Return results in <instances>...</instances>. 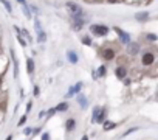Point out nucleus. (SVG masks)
Wrapping results in <instances>:
<instances>
[{
	"mask_svg": "<svg viewBox=\"0 0 158 140\" xmlns=\"http://www.w3.org/2000/svg\"><path fill=\"white\" fill-rule=\"evenodd\" d=\"M107 115V107H95L93 115H91V123H102Z\"/></svg>",
	"mask_w": 158,
	"mask_h": 140,
	"instance_id": "f257e3e1",
	"label": "nucleus"
},
{
	"mask_svg": "<svg viewBox=\"0 0 158 140\" xmlns=\"http://www.w3.org/2000/svg\"><path fill=\"white\" fill-rule=\"evenodd\" d=\"M90 31H91V34H96V36H106V34H108V26H106V25H91Z\"/></svg>",
	"mask_w": 158,
	"mask_h": 140,
	"instance_id": "f03ea898",
	"label": "nucleus"
},
{
	"mask_svg": "<svg viewBox=\"0 0 158 140\" xmlns=\"http://www.w3.org/2000/svg\"><path fill=\"white\" fill-rule=\"evenodd\" d=\"M34 28H36V31H37V41L40 42V44H43V42L47 41V34H45V31L42 30V26H40V22L39 20H34Z\"/></svg>",
	"mask_w": 158,
	"mask_h": 140,
	"instance_id": "7ed1b4c3",
	"label": "nucleus"
},
{
	"mask_svg": "<svg viewBox=\"0 0 158 140\" xmlns=\"http://www.w3.org/2000/svg\"><path fill=\"white\" fill-rule=\"evenodd\" d=\"M67 6L70 8V13H72V17H79V16H82V8H81L78 3L68 2V3H67Z\"/></svg>",
	"mask_w": 158,
	"mask_h": 140,
	"instance_id": "20e7f679",
	"label": "nucleus"
},
{
	"mask_svg": "<svg viewBox=\"0 0 158 140\" xmlns=\"http://www.w3.org/2000/svg\"><path fill=\"white\" fill-rule=\"evenodd\" d=\"M82 86H84V83H81V81L76 83L73 87L68 89V92H67V95H65V96H67V98H72V96H74L76 94H79V90L82 89Z\"/></svg>",
	"mask_w": 158,
	"mask_h": 140,
	"instance_id": "39448f33",
	"label": "nucleus"
},
{
	"mask_svg": "<svg viewBox=\"0 0 158 140\" xmlns=\"http://www.w3.org/2000/svg\"><path fill=\"white\" fill-rule=\"evenodd\" d=\"M115 31L118 33V36H119V39H121L124 44H130V36L126 33V31H123L121 28H115Z\"/></svg>",
	"mask_w": 158,
	"mask_h": 140,
	"instance_id": "423d86ee",
	"label": "nucleus"
},
{
	"mask_svg": "<svg viewBox=\"0 0 158 140\" xmlns=\"http://www.w3.org/2000/svg\"><path fill=\"white\" fill-rule=\"evenodd\" d=\"M84 19H82V16H79V17H73V30H81L84 26Z\"/></svg>",
	"mask_w": 158,
	"mask_h": 140,
	"instance_id": "0eeeda50",
	"label": "nucleus"
},
{
	"mask_svg": "<svg viewBox=\"0 0 158 140\" xmlns=\"http://www.w3.org/2000/svg\"><path fill=\"white\" fill-rule=\"evenodd\" d=\"M155 61V56L152 55V53H144L143 55V64L144 66H150V64H154Z\"/></svg>",
	"mask_w": 158,
	"mask_h": 140,
	"instance_id": "6e6552de",
	"label": "nucleus"
},
{
	"mask_svg": "<svg viewBox=\"0 0 158 140\" xmlns=\"http://www.w3.org/2000/svg\"><path fill=\"white\" fill-rule=\"evenodd\" d=\"M67 59H68L72 64H76V62H78V55H76V51L68 50V51H67Z\"/></svg>",
	"mask_w": 158,
	"mask_h": 140,
	"instance_id": "1a4fd4ad",
	"label": "nucleus"
},
{
	"mask_svg": "<svg viewBox=\"0 0 158 140\" xmlns=\"http://www.w3.org/2000/svg\"><path fill=\"white\" fill-rule=\"evenodd\" d=\"M115 75H116V78L118 79H124V78H126V69H124V67H118L116 70H115Z\"/></svg>",
	"mask_w": 158,
	"mask_h": 140,
	"instance_id": "9d476101",
	"label": "nucleus"
},
{
	"mask_svg": "<svg viewBox=\"0 0 158 140\" xmlns=\"http://www.w3.org/2000/svg\"><path fill=\"white\" fill-rule=\"evenodd\" d=\"M78 103L81 104V107H82V109H85V107L89 106V100H87L82 94H79V95H78Z\"/></svg>",
	"mask_w": 158,
	"mask_h": 140,
	"instance_id": "9b49d317",
	"label": "nucleus"
},
{
	"mask_svg": "<svg viewBox=\"0 0 158 140\" xmlns=\"http://www.w3.org/2000/svg\"><path fill=\"white\" fill-rule=\"evenodd\" d=\"M113 56H115V51L110 50V48H106V50L102 51V58L107 59V61H108V59H113Z\"/></svg>",
	"mask_w": 158,
	"mask_h": 140,
	"instance_id": "f8f14e48",
	"label": "nucleus"
},
{
	"mask_svg": "<svg viewBox=\"0 0 158 140\" xmlns=\"http://www.w3.org/2000/svg\"><path fill=\"white\" fill-rule=\"evenodd\" d=\"M14 30H16V33H17V41H19V44H20L22 47H26V41L20 36V34H22V33H20V28H19V26H14Z\"/></svg>",
	"mask_w": 158,
	"mask_h": 140,
	"instance_id": "ddd939ff",
	"label": "nucleus"
},
{
	"mask_svg": "<svg viewBox=\"0 0 158 140\" xmlns=\"http://www.w3.org/2000/svg\"><path fill=\"white\" fill-rule=\"evenodd\" d=\"M76 128V121L73 120V118H70V120H67V123H65V129L70 132V131H73V129Z\"/></svg>",
	"mask_w": 158,
	"mask_h": 140,
	"instance_id": "4468645a",
	"label": "nucleus"
},
{
	"mask_svg": "<svg viewBox=\"0 0 158 140\" xmlns=\"http://www.w3.org/2000/svg\"><path fill=\"white\" fill-rule=\"evenodd\" d=\"M19 3H22V6H23V13H25V16L26 17H31V13H30V6L26 5V2L25 0H17Z\"/></svg>",
	"mask_w": 158,
	"mask_h": 140,
	"instance_id": "2eb2a0df",
	"label": "nucleus"
},
{
	"mask_svg": "<svg viewBox=\"0 0 158 140\" xmlns=\"http://www.w3.org/2000/svg\"><path fill=\"white\" fill-rule=\"evenodd\" d=\"M106 73H107V69H106L104 66L98 67V70H95V75H96V78H99V76H106Z\"/></svg>",
	"mask_w": 158,
	"mask_h": 140,
	"instance_id": "dca6fc26",
	"label": "nucleus"
},
{
	"mask_svg": "<svg viewBox=\"0 0 158 140\" xmlns=\"http://www.w3.org/2000/svg\"><path fill=\"white\" fill-rule=\"evenodd\" d=\"M26 70H28V73L33 75V72H34V61L33 59H26Z\"/></svg>",
	"mask_w": 158,
	"mask_h": 140,
	"instance_id": "f3484780",
	"label": "nucleus"
},
{
	"mask_svg": "<svg viewBox=\"0 0 158 140\" xmlns=\"http://www.w3.org/2000/svg\"><path fill=\"white\" fill-rule=\"evenodd\" d=\"M13 62H14V78H17L19 76V62H17V59H16L14 53H13Z\"/></svg>",
	"mask_w": 158,
	"mask_h": 140,
	"instance_id": "a211bd4d",
	"label": "nucleus"
},
{
	"mask_svg": "<svg viewBox=\"0 0 158 140\" xmlns=\"http://www.w3.org/2000/svg\"><path fill=\"white\" fill-rule=\"evenodd\" d=\"M102 123H104V131H108V129H113V128L116 126V123H113V121H108V120H104Z\"/></svg>",
	"mask_w": 158,
	"mask_h": 140,
	"instance_id": "6ab92c4d",
	"label": "nucleus"
},
{
	"mask_svg": "<svg viewBox=\"0 0 158 140\" xmlns=\"http://www.w3.org/2000/svg\"><path fill=\"white\" fill-rule=\"evenodd\" d=\"M54 109H56V111H59V112H65V111L68 109V104L64 101V103H59L56 107H54Z\"/></svg>",
	"mask_w": 158,
	"mask_h": 140,
	"instance_id": "aec40b11",
	"label": "nucleus"
},
{
	"mask_svg": "<svg viewBox=\"0 0 158 140\" xmlns=\"http://www.w3.org/2000/svg\"><path fill=\"white\" fill-rule=\"evenodd\" d=\"M135 17H137L138 22H143V20H146V19L149 17V13H138L137 16H135Z\"/></svg>",
	"mask_w": 158,
	"mask_h": 140,
	"instance_id": "412c9836",
	"label": "nucleus"
},
{
	"mask_svg": "<svg viewBox=\"0 0 158 140\" xmlns=\"http://www.w3.org/2000/svg\"><path fill=\"white\" fill-rule=\"evenodd\" d=\"M129 51L132 53V55H137V53L140 51V45H138V44H130V47H129Z\"/></svg>",
	"mask_w": 158,
	"mask_h": 140,
	"instance_id": "4be33fe9",
	"label": "nucleus"
},
{
	"mask_svg": "<svg viewBox=\"0 0 158 140\" xmlns=\"http://www.w3.org/2000/svg\"><path fill=\"white\" fill-rule=\"evenodd\" d=\"M0 2H2V3L5 5V8H6V11H9V13H11V9H13V8H11V3L8 2V0H0Z\"/></svg>",
	"mask_w": 158,
	"mask_h": 140,
	"instance_id": "5701e85b",
	"label": "nucleus"
},
{
	"mask_svg": "<svg viewBox=\"0 0 158 140\" xmlns=\"http://www.w3.org/2000/svg\"><path fill=\"white\" fill-rule=\"evenodd\" d=\"M82 42L85 45H91V39H90V36H84L82 37Z\"/></svg>",
	"mask_w": 158,
	"mask_h": 140,
	"instance_id": "b1692460",
	"label": "nucleus"
},
{
	"mask_svg": "<svg viewBox=\"0 0 158 140\" xmlns=\"http://www.w3.org/2000/svg\"><path fill=\"white\" fill-rule=\"evenodd\" d=\"M20 33H23V36L26 37V39H28V41H31V36H30V33H28V31H26L25 28H22V31H20Z\"/></svg>",
	"mask_w": 158,
	"mask_h": 140,
	"instance_id": "393cba45",
	"label": "nucleus"
},
{
	"mask_svg": "<svg viewBox=\"0 0 158 140\" xmlns=\"http://www.w3.org/2000/svg\"><path fill=\"white\" fill-rule=\"evenodd\" d=\"M25 123H26V115H23V117L20 118L19 123H17V126H22V125H25Z\"/></svg>",
	"mask_w": 158,
	"mask_h": 140,
	"instance_id": "a878e982",
	"label": "nucleus"
},
{
	"mask_svg": "<svg viewBox=\"0 0 158 140\" xmlns=\"http://www.w3.org/2000/svg\"><path fill=\"white\" fill-rule=\"evenodd\" d=\"M40 131H42V128H40V126H37V128H34V129H31V132L34 134V136H37V134H39Z\"/></svg>",
	"mask_w": 158,
	"mask_h": 140,
	"instance_id": "bb28decb",
	"label": "nucleus"
},
{
	"mask_svg": "<svg viewBox=\"0 0 158 140\" xmlns=\"http://www.w3.org/2000/svg\"><path fill=\"white\" fill-rule=\"evenodd\" d=\"M42 140H50V132H43L42 134Z\"/></svg>",
	"mask_w": 158,
	"mask_h": 140,
	"instance_id": "cd10ccee",
	"label": "nucleus"
},
{
	"mask_svg": "<svg viewBox=\"0 0 158 140\" xmlns=\"http://www.w3.org/2000/svg\"><path fill=\"white\" fill-rule=\"evenodd\" d=\"M33 95H34V96L39 95V87H37V86H34V89H33Z\"/></svg>",
	"mask_w": 158,
	"mask_h": 140,
	"instance_id": "c85d7f7f",
	"label": "nucleus"
},
{
	"mask_svg": "<svg viewBox=\"0 0 158 140\" xmlns=\"http://www.w3.org/2000/svg\"><path fill=\"white\" fill-rule=\"evenodd\" d=\"M147 39L149 41H157V36L155 34H147Z\"/></svg>",
	"mask_w": 158,
	"mask_h": 140,
	"instance_id": "c756f323",
	"label": "nucleus"
},
{
	"mask_svg": "<svg viewBox=\"0 0 158 140\" xmlns=\"http://www.w3.org/2000/svg\"><path fill=\"white\" fill-rule=\"evenodd\" d=\"M23 132H25V136H31V128H26Z\"/></svg>",
	"mask_w": 158,
	"mask_h": 140,
	"instance_id": "7c9ffc66",
	"label": "nucleus"
},
{
	"mask_svg": "<svg viewBox=\"0 0 158 140\" xmlns=\"http://www.w3.org/2000/svg\"><path fill=\"white\" fill-rule=\"evenodd\" d=\"M54 112H56V109H54V107H53V109H50V111H48V117H51Z\"/></svg>",
	"mask_w": 158,
	"mask_h": 140,
	"instance_id": "2f4dec72",
	"label": "nucleus"
},
{
	"mask_svg": "<svg viewBox=\"0 0 158 140\" xmlns=\"http://www.w3.org/2000/svg\"><path fill=\"white\" fill-rule=\"evenodd\" d=\"M31 106H33V104H31V101H28V104H26V112H30V111H31Z\"/></svg>",
	"mask_w": 158,
	"mask_h": 140,
	"instance_id": "473e14b6",
	"label": "nucleus"
},
{
	"mask_svg": "<svg viewBox=\"0 0 158 140\" xmlns=\"http://www.w3.org/2000/svg\"><path fill=\"white\" fill-rule=\"evenodd\" d=\"M81 140H89V137H87V136H84L82 139H81Z\"/></svg>",
	"mask_w": 158,
	"mask_h": 140,
	"instance_id": "72a5a7b5",
	"label": "nucleus"
},
{
	"mask_svg": "<svg viewBox=\"0 0 158 140\" xmlns=\"http://www.w3.org/2000/svg\"><path fill=\"white\" fill-rule=\"evenodd\" d=\"M5 140H13V137H11V136H9V137H6V139H5Z\"/></svg>",
	"mask_w": 158,
	"mask_h": 140,
	"instance_id": "f704fd0d",
	"label": "nucleus"
},
{
	"mask_svg": "<svg viewBox=\"0 0 158 140\" xmlns=\"http://www.w3.org/2000/svg\"><path fill=\"white\" fill-rule=\"evenodd\" d=\"M0 83H2V78H0Z\"/></svg>",
	"mask_w": 158,
	"mask_h": 140,
	"instance_id": "c9c22d12",
	"label": "nucleus"
}]
</instances>
